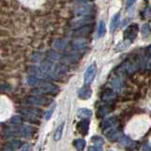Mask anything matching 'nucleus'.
Instances as JSON below:
<instances>
[{"label": "nucleus", "mask_w": 151, "mask_h": 151, "mask_svg": "<svg viewBox=\"0 0 151 151\" xmlns=\"http://www.w3.org/2000/svg\"><path fill=\"white\" fill-rule=\"evenodd\" d=\"M59 91L58 86L55 84L49 83V81H45V83L43 86L37 87L32 90L34 94H56Z\"/></svg>", "instance_id": "obj_1"}, {"label": "nucleus", "mask_w": 151, "mask_h": 151, "mask_svg": "<svg viewBox=\"0 0 151 151\" xmlns=\"http://www.w3.org/2000/svg\"><path fill=\"white\" fill-rule=\"evenodd\" d=\"M49 102H51V99L41 96V94L29 96L25 100V103L29 105V106H44V105L48 104Z\"/></svg>", "instance_id": "obj_2"}, {"label": "nucleus", "mask_w": 151, "mask_h": 151, "mask_svg": "<svg viewBox=\"0 0 151 151\" xmlns=\"http://www.w3.org/2000/svg\"><path fill=\"white\" fill-rule=\"evenodd\" d=\"M94 12V7L87 3L78 4L77 7H75V14L77 16H90Z\"/></svg>", "instance_id": "obj_3"}, {"label": "nucleus", "mask_w": 151, "mask_h": 151, "mask_svg": "<svg viewBox=\"0 0 151 151\" xmlns=\"http://www.w3.org/2000/svg\"><path fill=\"white\" fill-rule=\"evenodd\" d=\"M138 26L137 24H132V25H129L128 28L125 29L124 32V37H125L127 40L129 41H134L135 37H137V34H138Z\"/></svg>", "instance_id": "obj_4"}, {"label": "nucleus", "mask_w": 151, "mask_h": 151, "mask_svg": "<svg viewBox=\"0 0 151 151\" xmlns=\"http://www.w3.org/2000/svg\"><path fill=\"white\" fill-rule=\"evenodd\" d=\"M103 132L107 137L108 139L111 141H118L123 137L122 132L117 129V126L112 127V128H109V129H103Z\"/></svg>", "instance_id": "obj_5"}, {"label": "nucleus", "mask_w": 151, "mask_h": 151, "mask_svg": "<svg viewBox=\"0 0 151 151\" xmlns=\"http://www.w3.org/2000/svg\"><path fill=\"white\" fill-rule=\"evenodd\" d=\"M67 71H68V69L65 65L54 64L52 70H51L49 73V77H51L52 78H59L67 73Z\"/></svg>", "instance_id": "obj_6"}, {"label": "nucleus", "mask_w": 151, "mask_h": 151, "mask_svg": "<svg viewBox=\"0 0 151 151\" xmlns=\"http://www.w3.org/2000/svg\"><path fill=\"white\" fill-rule=\"evenodd\" d=\"M96 71H97V68H96L95 64L90 65L88 68L86 69V73L83 76V81H84V84H91L92 81H94V78L96 76Z\"/></svg>", "instance_id": "obj_7"}, {"label": "nucleus", "mask_w": 151, "mask_h": 151, "mask_svg": "<svg viewBox=\"0 0 151 151\" xmlns=\"http://www.w3.org/2000/svg\"><path fill=\"white\" fill-rule=\"evenodd\" d=\"M92 32V26L90 24H86L81 27H78L77 29L74 31V35L77 37H83L88 35Z\"/></svg>", "instance_id": "obj_8"}, {"label": "nucleus", "mask_w": 151, "mask_h": 151, "mask_svg": "<svg viewBox=\"0 0 151 151\" xmlns=\"http://www.w3.org/2000/svg\"><path fill=\"white\" fill-rule=\"evenodd\" d=\"M72 46H73L74 50L78 51V52H83L86 49L87 42L83 37H78L72 42Z\"/></svg>", "instance_id": "obj_9"}, {"label": "nucleus", "mask_w": 151, "mask_h": 151, "mask_svg": "<svg viewBox=\"0 0 151 151\" xmlns=\"http://www.w3.org/2000/svg\"><path fill=\"white\" fill-rule=\"evenodd\" d=\"M29 73L31 74L32 76H35V77L37 78H49V75H48L46 72H45L42 68H38V67H35V66H32V67H29Z\"/></svg>", "instance_id": "obj_10"}, {"label": "nucleus", "mask_w": 151, "mask_h": 151, "mask_svg": "<svg viewBox=\"0 0 151 151\" xmlns=\"http://www.w3.org/2000/svg\"><path fill=\"white\" fill-rule=\"evenodd\" d=\"M35 132V129L32 128V127H29V126L18 127V134H20L21 137H31L34 135Z\"/></svg>", "instance_id": "obj_11"}, {"label": "nucleus", "mask_w": 151, "mask_h": 151, "mask_svg": "<svg viewBox=\"0 0 151 151\" xmlns=\"http://www.w3.org/2000/svg\"><path fill=\"white\" fill-rule=\"evenodd\" d=\"M91 89H90V87L88 86V84H86L84 86L81 87L80 89H78V97L81 99H88L90 98V96H91Z\"/></svg>", "instance_id": "obj_12"}, {"label": "nucleus", "mask_w": 151, "mask_h": 151, "mask_svg": "<svg viewBox=\"0 0 151 151\" xmlns=\"http://www.w3.org/2000/svg\"><path fill=\"white\" fill-rule=\"evenodd\" d=\"M118 126V120L116 117H110L108 119H105L101 124L102 129H106L109 128H112V127H116Z\"/></svg>", "instance_id": "obj_13"}, {"label": "nucleus", "mask_w": 151, "mask_h": 151, "mask_svg": "<svg viewBox=\"0 0 151 151\" xmlns=\"http://www.w3.org/2000/svg\"><path fill=\"white\" fill-rule=\"evenodd\" d=\"M88 127H89V121L87 119H83L78 124V129L83 135H86L88 132Z\"/></svg>", "instance_id": "obj_14"}, {"label": "nucleus", "mask_w": 151, "mask_h": 151, "mask_svg": "<svg viewBox=\"0 0 151 151\" xmlns=\"http://www.w3.org/2000/svg\"><path fill=\"white\" fill-rule=\"evenodd\" d=\"M22 113L27 114V115H32V116L38 118L41 116L42 111L40 109H37V108H35V107H29V108H24V109H22Z\"/></svg>", "instance_id": "obj_15"}, {"label": "nucleus", "mask_w": 151, "mask_h": 151, "mask_svg": "<svg viewBox=\"0 0 151 151\" xmlns=\"http://www.w3.org/2000/svg\"><path fill=\"white\" fill-rule=\"evenodd\" d=\"M116 93L113 92L112 90H105L101 96L102 100L105 102H113L116 99Z\"/></svg>", "instance_id": "obj_16"}, {"label": "nucleus", "mask_w": 151, "mask_h": 151, "mask_svg": "<svg viewBox=\"0 0 151 151\" xmlns=\"http://www.w3.org/2000/svg\"><path fill=\"white\" fill-rule=\"evenodd\" d=\"M90 21H91V19H90L89 16H81V18L76 19L73 22V24L77 27V28H78V27H81L83 25H86V24H89Z\"/></svg>", "instance_id": "obj_17"}, {"label": "nucleus", "mask_w": 151, "mask_h": 151, "mask_svg": "<svg viewBox=\"0 0 151 151\" xmlns=\"http://www.w3.org/2000/svg\"><path fill=\"white\" fill-rule=\"evenodd\" d=\"M111 86L114 91L116 92H121L122 91V88H123V83H122V81L120 80L119 78H115L111 81Z\"/></svg>", "instance_id": "obj_18"}, {"label": "nucleus", "mask_w": 151, "mask_h": 151, "mask_svg": "<svg viewBox=\"0 0 151 151\" xmlns=\"http://www.w3.org/2000/svg\"><path fill=\"white\" fill-rule=\"evenodd\" d=\"M120 17H121V14L117 13L112 18V20H111V23H110V32H114L115 31H116V29L118 28V26H119V24H120Z\"/></svg>", "instance_id": "obj_19"}, {"label": "nucleus", "mask_w": 151, "mask_h": 151, "mask_svg": "<svg viewBox=\"0 0 151 151\" xmlns=\"http://www.w3.org/2000/svg\"><path fill=\"white\" fill-rule=\"evenodd\" d=\"M122 68L124 69V72H127L128 74H132L137 70V65L131 61H127L125 64L122 66Z\"/></svg>", "instance_id": "obj_20"}, {"label": "nucleus", "mask_w": 151, "mask_h": 151, "mask_svg": "<svg viewBox=\"0 0 151 151\" xmlns=\"http://www.w3.org/2000/svg\"><path fill=\"white\" fill-rule=\"evenodd\" d=\"M21 145H22V141L20 139H13L10 142L7 143V147L5 148V150H16L19 149Z\"/></svg>", "instance_id": "obj_21"}, {"label": "nucleus", "mask_w": 151, "mask_h": 151, "mask_svg": "<svg viewBox=\"0 0 151 151\" xmlns=\"http://www.w3.org/2000/svg\"><path fill=\"white\" fill-rule=\"evenodd\" d=\"M92 115L91 110L86 109V108H81L78 110V116L81 118V119H88V118Z\"/></svg>", "instance_id": "obj_22"}, {"label": "nucleus", "mask_w": 151, "mask_h": 151, "mask_svg": "<svg viewBox=\"0 0 151 151\" xmlns=\"http://www.w3.org/2000/svg\"><path fill=\"white\" fill-rule=\"evenodd\" d=\"M66 45H67V41L64 40V39H57V40H54L53 42V47L57 50H63L65 49Z\"/></svg>", "instance_id": "obj_23"}, {"label": "nucleus", "mask_w": 151, "mask_h": 151, "mask_svg": "<svg viewBox=\"0 0 151 151\" xmlns=\"http://www.w3.org/2000/svg\"><path fill=\"white\" fill-rule=\"evenodd\" d=\"M119 142L120 144L122 146H125V147H129V146H132V145H134V141H132L131 138L128 137H126V135H123L122 137L120 138V140H119Z\"/></svg>", "instance_id": "obj_24"}, {"label": "nucleus", "mask_w": 151, "mask_h": 151, "mask_svg": "<svg viewBox=\"0 0 151 151\" xmlns=\"http://www.w3.org/2000/svg\"><path fill=\"white\" fill-rule=\"evenodd\" d=\"M65 123H62L61 125L58 126V128L56 129L55 132H54V139L55 140H60L63 134V129H64Z\"/></svg>", "instance_id": "obj_25"}, {"label": "nucleus", "mask_w": 151, "mask_h": 151, "mask_svg": "<svg viewBox=\"0 0 151 151\" xmlns=\"http://www.w3.org/2000/svg\"><path fill=\"white\" fill-rule=\"evenodd\" d=\"M105 32H106V28H105V23L103 21H100L98 25V29H97V37H104Z\"/></svg>", "instance_id": "obj_26"}, {"label": "nucleus", "mask_w": 151, "mask_h": 151, "mask_svg": "<svg viewBox=\"0 0 151 151\" xmlns=\"http://www.w3.org/2000/svg\"><path fill=\"white\" fill-rule=\"evenodd\" d=\"M74 146L78 150H83L86 146V140L83 138H78V139L74 140Z\"/></svg>", "instance_id": "obj_27"}, {"label": "nucleus", "mask_w": 151, "mask_h": 151, "mask_svg": "<svg viewBox=\"0 0 151 151\" xmlns=\"http://www.w3.org/2000/svg\"><path fill=\"white\" fill-rule=\"evenodd\" d=\"M91 141H92V143L94 144V145L96 146H103V144H104V139H103V137H99V135H94V137H91Z\"/></svg>", "instance_id": "obj_28"}, {"label": "nucleus", "mask_w": 151, "mask_h": 151, "mask_svg": "<svg viewBox=\"0 0 151 151\" xmlns=\"http://www.w3.org/2000/svg\"><path fill=\"white\" fill-rule=\"evenodd\" d=\"M47 56L51 61H59V60H61V55L53 50L49 51V52L47 53Z\"/></svg>", "instance_id": "obj_29"}, {"label": "nucleus", "mask_w": 151, "mask_h": 151, "mask_svg": "<svg viewBox=\"0 0 151 151\" xmlns=\"http://www.w3.org/2000/svg\"><path fill=\"white\" fill-rule=\"evenodd\" d=\"M54 109H55V105H53L50 109H48L46 111V113H45V115H44V118H45V120H46V121H48L51 118V116H52V114H53Z\"/></svg>", "instance_id": "obj_30"}, {"label": "nucleus", "mask_w": 151, "mask_h": 151, "mask_svg": "<svg viewBox=\"0 0 151 151\" xmlns=\"http://www.w3.org/2000/svg\"><path fill=\"white\" fill-rule=\"evenodd\" d=\"M22 119L23 118L22 117H20V116H14L13 118H11V121L10 122L12 124H14V125H19V124L22 123Z\"/></svg>", "instance_id": "obj_31"}, {"label": "nucleus", "mask_w": 151, "mask_h": 151, "mask_svg": "<svg viewBox=\"0 0 151 151\" xmlns=\"http://www.w3.org/2000/svg\"><path fill=\"white\" fill-rule=\"evenodd\" d=\"M141 32L143 34V37H148L150 34V29H149V26L148 25H144L142 28H141Z\"/></svg>", "instance_id": "obj_32"}, {"label": "nucleus", "mask_w": 151, "mask_h": 151, "mask_svg": "<svg viewBox=\"0 0 151 151\" xmlns=\"http://www.w3.org/2000/svg\"><path fill=\"white\" fill-rule=\"evenodd\" d=\"M109 111H110L109 107L103 106L102 108H100V110H99V115L103 117V116H105V115H107L108 113H109Z\"/></svg>", "instance_id": "obj_33"}, {"label": "nucleus", "mask_w": 151, "mask_h": 151, "mask_svg": "<svg viewBox=\"0 0 151 151\" xmlns=\"http://www.w3.org/2000/svg\"><path fill=\"white\" fill-rule=\"evenodd\" d=\"M22 150H24V151H26V150H32V146L29 145V143H26V144H24V146L22 147Z\"/></svg>", "instance_id": "obj_34"}, {"label": "nucleus", "mask_w": 151, "mask_h": 151, "mask_svg": "<svg viewBox=\"0 0 151 151\" xmlns=\"http://www.w3.org/2000/svg\"><path fill=\"white\" fill-rule=\"evenodd\" d=\"M88 149H89V150H94V151H96V150L101 151V150H102V147H101V146H96V145H94V146L89 147Z\"/></svg>", "instance_id": "obj_35"}, {"label": "nucleus", "mask_w": 151, "mask_h": 151, "mask_svg": "<svg viewBox=\"0 0 151 151\" xmlns=\"http://www.w3.org/2000/svg\"><path fill=\"white\" fill-rule=\"evenodd\" d=\"M137 0H127V7H131L132 5H134V3Z\"/></svg>", "instance_id": "obj_36"}, {"label": "nucleus", "mask_w": 151, "mask_h": 151, "mask_svg": "<svg viewBox=\"0 0 151 151\" xmlns=\"http://www.w3.org/2000/svg\"><path fill=\"white\" fill-rule=\"evenodd\" d=\"M74 1L77 2V3H86V2L93 1V0H74Z\"/></svg>", "instance_id": "obj_37"}, {"label": "nucleus", "mask_w": 151, "mask_h": 151, "mask_svg": "<svg viewBox=\"0 0 151 151\" xmlns=\"http://www.w3.org/2000/svg\"><path fill=\"white\" fill-rule=\"evenodd\" d=\"M146 51H147V54H148V56H151V45L146 48Z\"/></svg>", "instance_id": "obj_38"}]
</instances>
